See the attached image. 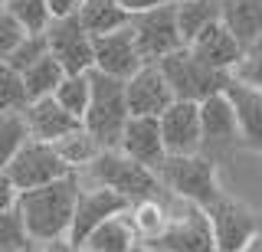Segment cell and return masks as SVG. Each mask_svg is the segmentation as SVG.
Wrapping results in <instances>:
<instances>
[{
  "label": "cell",
  "instance_id": "d590c367",
  "mask_svg": "<svg viewBox=\"0 0 262 252\" xmlns=\"http://www.w3.org/2000/svg\"><path fill=\"white\" fill-rule=\"evenodd\" d=\"M16 197H20V190L10 184V177H7V170H0V210H10L16 207Z\"/></svg>",
  "mask_w": 262,
  "mask_h": 252
},
{
  "label": "cell",
  "instance_id": "cb8c5ba5",
  "mask_svg": "<svg viewBox=\"0 0 262 252\" xmlns=\"http://www.w3.org/2000/svg\"><path fill=\"white\" fill-rule=\"evenodd\" d=\"M216 20H220V0H180L177 4V27L184 36V46H190V39Z\"/></svg>",
  "mask_w": 262,
  "mask_h": 252
},
{
  "label": "cell",
  "instance_id": "d6a6232c",
  "mask_svg": "<svg viewBox=\"0 0 262 252\" xmlns=\"http://www.w3.org/2000/svg\"><path fill=\"white\" fill-rule=\"evenodd\" d=\"M233 79H239V82L252 88H262V39H256V43H249L243 50V59L236 62Z\"/></svg>",
  "mask_w": 262,
  "mask_h": 252
},
{
  "label": "cell",
  "instance_id": "ffe728a7",
  "mask_svg": "<svg viewBox=\"0 0 262 252\" xmlns=\"http://www.w3.org/2000/svg\"><path fill=\"white\" fill-rule=\"evenodd\" d=\"M220 23L243 46L262 39V0H220Z\"/></svg>",
  "mask_w": 262,
  "mask_h": 252
},
{
  "label": "cell",
  "instance_id": "4316f807",
  "mask_svg": "<svg viewBox=\"0 0 262 252\" xmlns=\"http://www.w3.org/2000/svg\"><path fill=\"white\" fill-rule=\"evenodd\" d=\"M30 141V128L23 111H0V170L13 161V154Z\"/></svg>",
  "mask_w": 262,
  "mask_h": 252
},
{
  "label": "cell",
  "instance_id": "836d02e7",
  "mask_svg": "<svg viewBox=\"0 0 262 252\" xmlns=\"http://www.w3.org/2000/svg\"><path fill=\"white\" fill-rule=\"evenodd\" d=\"M27 36V30L16 23L7 10H0V62L10 59V53L20 46V39Z\"/></svg>",
  "mask_w": 262,
  "mask_h": 252
},
{
  "label": "cell",
  "instance_id": "8992f818",
  "mask_svg": "<svg viewBox=\"0 0 262 252\" xmlns=\"http://www.w3.org/2000/svg\"><path fill=\"white\" fill-rule=\"evenodd\" d=\"M158 66L164 72V79L170 82V88H174V95L184 102H203L210 95L226 92L229 82H233V72H220V69L203 66L187 46L170 53V56H164Z\"/></svg>",
  "mask_w": 262,
  "mask_h": 252
},
{
  "label": "cell",
  "instance_id": "74e56055",
  "mask_svg": "<svg viewBox=\"0 0 262 252\" xmlns=\"http://www.w3.org/2000/svg\"><path fill=\"white\" fill-rule=\"evenodd\" d=\"M43 252H85L82 246L69 239V236H62V239H53V242H43Z\"/></svg>",
  "mask_w": 262,
  "mask_h": 252
},
{
  "label": "cell",
  "instance_id": "3957f363",
  "mask_svg": "<svg viewBox=\"0 0 262 252\" xmlns=\"http://www.w3.org/2000/svg\"><path fill=\"white\" fill-rule=\"evenodd\" d=\"M92 82V95H89V108L82 115L85 131L95 134L102 148H118L121 131H125L131 111H128V95H125V79L105 76V72L92 69L89 72Z\"/></svg>",
  "mask_w": 262,
  "mask_h": 252
},
{
  "label": "cell",
  "instance_id": "30bf717a",
  "mask_svg": "<svg viewBox=\"0 0 262 252\" xmlns=\"http://www.w3.org/2000/svg\"><path fill=\"white\" fill-rule=\"evenodd\" d=\"M200 125H203V148H200V154H207L213 164L229 157L236 148H243L239 121H236L233 102H229L226 92L210 95V99L200 102Z\"/></svg>",
  "mask_w": 262,
  "mask_h": 252
},
{
  "label": "cell",
  "instance_id": "ac0fdd59",
  "mask_svg": "<svg viewBox=\"0 0 262 252\" xmlns=\"http://www.w3.org/2000/svg\"><path fill=\"white\" fill-rule=\"evenodd\" d=\"M229 102H233L236 121H239V141L246 151H259L262 154V88H252L233 79L226 88Z\"/></svg>",
  "mask_w": 262,
  "mask_h": 252
},
{
  "label": "cell",
  "instance_id": "ab89813d",
  "mask_svg": "<svg viewBox=\"0 0 262 252\" xmlns=\"http://www.w3.org/2000/svg\"><path fill=\"white\" fill-rule=\"evenodd\" d=\"M131 252H161V249H154V246H151V242H144V239H141V242H138V246H135V249H131Z\"/></svg>",
  "mask_w": 262,
  "mask_h": 252
},
{
  "label": "cell",
  "instance_id": "603a6c76",
  "mask_svg": "<svg viewBox=\"0 0 262 252\" xmlns=\"http://www.w3.org/2000/svg\"><path fill=\"white\" fill-rule=\"evenodd\" d=\"M128 216H131V223H135L138 239L154 242V239L164 233V226H167V203H164V197L135 200V203L128 207Z\"/></svg>",
  "mask_w": 262,
  "mask_h": 252
},
{
  "label": "cell",
  "instance_id": "ba28073f",
  "mask_svg": "<svg viewBox=\"0 0 262 252\" xmlns=\"http://www.w3.org/2000/svg\"><path fill=\"white\" fill-rule=\"evenodd\" d=\"M4 170H7V177H10V184L16 190H36V187H46V184L59 180L66 174H72V167L62 161V154L56 151V144L36 141V138H30V141L13 154V161Z\"/></svg>",
  "mask_w": 262,
  "mask_h": 252
},
{
  "label": "cell",
  "instance_id": "5b68a950",
  "mask_svg": "<svg viewBox=\"0 0 262 252\" xmlns=\"http://www.w3.org/2000/svg\"><path fill=\"white\" fill-rule=\"evenodd\" d=\"M154 174L161 177L167 193L193 200L200 207H207L223 193L216 184V164L207 154H164L161 164L154 167Z\"/></svg>",
  "mask_w": 262,
  "mask_h": 252
},
{
  "label": "cell",
  "instance_id": "d6986e66",
  "mask_svg": "<svg viewBox=\"0 0 262 252\" xmlns=\"http://www.w3.org/2000/svg\"><path fill=\"white\" fill-rule=\"evenodd\" d=\"M118 148L128 154V157L141 161L147 167H158L164 151V138H161V121L158 118H141V115H131L125 131H121Z\"/></svg>",
  "mask_w": 262,
  "mask_h": 252
},
{
  "label": "cell",
  "instance_id": "9c48e42d",
  "mask_svg": "<svg viewBox=\"0 0 262 252\" xmlns=\"http://www.w3.org/2000/svg\"><path fill=\"white\" fill-rule=\"evenodd\" d=\"M207 213L213 223V236H216V252H243L252 236L262 230V216L256 210L243 207L239 200L226 197V193L207 203Z\"/></svg>",
  "mask_w": 262,
  "mask_h": 252
},
{
  "label": "cell",
  "instance_id": "e0dca14e",
  "mask_svg": "<svg viewBox=\"0 0 262 252\" xmlns=\"http://www.w3.org/2000/svg\"><path fill=\"white\" fill-rule=\"evenodd\" d=\"M23 118H27L30 138H36V141H49V144H56L59 138H66L69 131L82 128V121L76 115H69L53 95H46V99H33L27 108H23Z\"/></svg>",
  "mask_w": 262,
  "mask_h": 252
},
{
  "label": "cell",
  "instance_id": "5bb4252c",
  "mask_svg": "<svg viewBox=\"0 0 262 252\" xmlns=\"http://www.w3.org/2000/svg\"><path fill=\"white\" fill-rule=\"evenodd\" d=\"M158 121H161V138H164V151L167 154H200L203 148L200 102L177 99Z\"/></svg>",
  "mask_w": 262,
  "mask_h": 252
},
{
  "label": "cell",
  "instance_id": "7c38bea8",
  "mask_svg": "<svg viewBox=\"0 0 262 252\" xmlns=\"http://www.w3.org/2000/svg\"><path fill=\"white\" fill-rule=\"evenodd\" d=\"M128 207H131V200L121 197V193H115L112 187L85 184V180H82V190H79V203H76V216H72L69 239L76 242V246H82L95 226H102L108 216L125 213Z\"/></svg>",
  "mask_w": 262,
  "mask_h": 252
},
{
  "label": "cell",
  "instance_id": "7a4b0ae2",
  "mask_svg": "<svg viewBox=\"0 0 262 252\" xmlns=\"http://www.w3.org/2000/svg\"><path fill=\"white\" fill-rule=\"evenodd\" d=\"M79 177L85 184H102L112 187L115 193L128 197L131 203L135 200H147V197H167L161 177L154 174V167L141 164V161L128 157L121 148H105L89 167L79 170Z\"/></svg>",
  "mask_w": 262,
  "mask_h": 252
},
{
  "label": "cell",
  "instance_id": "f1b7e54d",
  "mask_svg": "<svg viewBox=\"0 0 262 252\" xmlns=\"http://www.w3.org/2000/svg\"><path fill=\"white\" fill-rule=\"evenodd\" d=\"M4 10L10 13L27 33H46V27L53 23V13H49L46 0H7Z\"/></svg>",
  "mask_w": 262,
  "mask_h": 252
},
{
  "label": "cell",
  "instance_id": "9a60e30c",
  "mask_svg": "<svg viewBox=\"0 0 262 252\" xmlns=\"http://www.w3.org/2000/svg\"><path fill=\"white\" fill-rule=\"evenodd\" d=\"M92 46H95V69L105 72V76H115V79L128 82L144 66L141 53H138V43H135V33H131V23L115 30V33L95 36Z\"/></svg>",
  "mask_w": 262,
  "mask_h": 252
},
{
  "label": "cell",
  "instance_id": "8d00e7d4",
  "mask_svg": "<svg viewBox=\"0 0 262 252\" xmlns=\"http://www.w3.org/2000/svg\"><path fill=\"white\" fill-rule=\"evenodd\" d=\"M167 4H180V0H121L128 13H141V10H154V7H167Z\"/></svg>",
  "mask_w": 262,
  "mask_h": 252
},
{
  "label": "cell",
  "instance_id": "8fae6325",
  "mask_svg": "<svg viewBox=\"0 0 262 252\" xmlns=\"http://www.w3.org/2000/svg\"><path fill=\"white\" fill-rule=\"evenodd\" d=\"M46 46L69 76L95 69V46H92V36L85 33V27H82L79 13L49 23L46 27Z\"/></svg>",
  "mask_w": 262,
  "mask_h": 252
},
{
  "label": "cell",
  "instance_id": "83f0119b",
  "mask_svg": "<svg viewBox=\"0 0 262 252\" xmlns=\"http://www.w3.org/2000/svg\"><path fill=\"white\" fill-rule=\"evenodd\" d=\"M89 95H92V82H89V72H76V76H66L59 88L53 92V99L62 105L69 115H76L82 121V115H85L89 108Z\"/></svg>",
  "mask_w": 262,
  "mask_h": 252
},
{
  "label": "cell",
  "instance_id": "60d3db41",
  "mask_svg": "<svg viewBox=\"0 0 262 252\" xmlns=\"http://www.w3.org/2000/svg\"><path fill=\"white\" fill-rule=\"evenodd\" d=\"M4 4H7V0H0V10H4Z\"/></svg>",
  "mask_w": 262,
  "mask_h": 252
},
{
  "label": "cell",
  "instance_id": "484cf974",
  "mask_svg": "<svg viewBox=\"0 0 262 252\" xmlns=\"http://www.w3.org/2000/svg\"><path fill=\"white\" fill-rule=\"evenodd\" d=\"M56 151L62 154V161H66L72 170H82V167L92 164V161H95L105 148L95 141V134L85 131V125H82V128H76V131H69L66 138H59V141H56Z\"/></svg>",
  "mask_w": 262,
  "mask_h": 252
},
{
  "label": "cell",
  "instance_id": "f35d334b",
  "mask_svg": "<svg viewBox=\"0 0 262 252\" xmlns=\"http://www.w3.org/2000/svg\"><path fill=\"white\" fill-rule=\"evenodd\" d=\"M243 252H262V230H259L256 236H252V239H249V246H246Z\"/></svg>",
  "mask_w": 262,
  "mask_h": 252
},
{
  "label": "cell",
  "instance_id": "52a82bcc",
  "mask_svg": "<svg viewBox=\"0 0 262 252\" xmlns=\"http://www.w3.org/2000/svg\"><path fill=\"white\" fill-rule=\"evenodd\" d=\"M131 33L144 62H161L164 56L184 50V36L177 27V4L131 13Z\"/></svg>",
  "mask_w": 262,
  "mask_h": 252
},
{
  "label": "cell",
  "instance_id": "1f68e13d",
  "mask_svg": "<svg viewBox=\"0 0 262 252\" xmlns=\"http://www.w3.org/2000/svg\"><path fill=\"white\" fill-rule=\"evenodd\" d=\"M49 53V46H46V33H27L20 39V46L10 53V66L13 69H20V72H27L36 59H43V56Z\"/></svg>",
  "mask_w": 262,
  "mask_h": 252
},
{
  "label": "cell",
  "instance_id": "f546056e",
  "mask_svg": "<svg viewBox=\"0 0 262 252\" xmlns=\"http://www.w3.org/2000/svg\"><path fill=\"white\" fill-rule=\"evenodd\" d=\"M30 105V92L23 72L10 62H0V111H23Z\"/></svg>",
  "mask_w": 262,
  "mask_h": 252
},
{
  "label": "cell",
  "instance_id": "277c9868",
  "mask_svg": "<svg viewBox=\"0 0 262 252\" xmlns=\"http://www.w3.org/2000/svg\"><path fill=\"white\" fill-rule=\"evenodd\" d=\"M167 226L158 239L151 242L161 252H216V236H213V223L207 207L184 197L167 193Z\"/></svg>",
  "mask_w": 262,
  "mask_h": 252
},
{
  "label": "cell",
  "instance_id": "6da1fadb",
  "mask_svg": "<svg viewBox=\"0 0 262 252\" xmlns=\"http://www.w3.org/2000/svg\"><path fill=\"white\" fill-rule=\"evenodd\" d=\"M79 190H82V177L79 170L59 177V180L36 187V190H20L16 197V210L23 216L33 242H53L69 236L72 230V216H76V203H79Z\"/></svg>",
  "mask_w": 262,
  "mask_h": 252
},
{
  "label": "cell",
  "instance_id": "b9f144b4",
  "mask_svg": "<svg viewBox=\"0 0 262 252\" xmlns=\"http://www.w3.org/2000/svg\"><path fill=\"white\" fill-rule=\"evenodd\" d=\"M23 252H33V249H23Z\"/></svg>",
  "mask_w": 262,
  "mask_h": 252
},
{
  "label": "cell",
  "instance_id": "d4e9b609",
  "mask_svg": "<svg viewBox=\"0 0 262 252\" xmlns=\"http://www.w3.org/2000/svg\"><path fill=\"white\" fill-rule=\"evenodd\" d=\"M66 76H69V72L59 66V59H56L53 53H46L43 59H36L27 72H23V82H27L30 102H33V99H46V95H53Z\"/></svg>",
  "mask_w": 262,
  "mask_h": 252
},
{
  "label": "cell",
  "instance_id": "7402d4cb",
  "mask_svg": "<svg viewBox=\"0 0 262 252\" xmlns=\"http://www.w3.org/2000/svg\"><path fill=\"white\" fill-rule=\"evenodd\" d=\"M79 20L85 27V33L95 39V36H105V33H115V30L128 27L131 13L121 7V0H82Z\"/></svg>",
  "mask_w": 262,
  "mask_h": 252
},
{
  "label": "cell",
  "instance_id": "44dd1931",
  "mask_svg": "<svg viewBox=\"0 0 262 252\" xmlns=\"http://www.w3.org/2000/svg\"><path fill=\"white\" fill-rule=\"evenodd\" d=\"M138 233H135V223H131L128 210L118 216H108L102 226H95L92 233H89V239L82 242V249L85 252H131L138 246Z\"/></svg>",
  "mask_w": 262,
  "mask_h": 252
},
{
  "label": "cell",
  "instance_id": "2e32d148",
  "mask_svg": "<svg viewBox=\"0 0 262 252\" xmlns=\"http://www.w3.org/2000/svg\"><path fill=\"white\" fill-rule=\"evenodd\" d=\"M187 50H190L196 59L203 62V66L220 69V72H233L236 62L243 59V50H246V46L216 20V23H210L207 30H200V33L190 39V46H187Z\"/></svg>",
  "mask_w": 262,
  "mask_h": 252
},
{
  "label": "cell",
  "instance_id": "4fadbf2b",
  "mask_svg": "<svg viewBox=\"0 0 262 252\" xmlns=\"http://www.w3.org/2000/svg\"><path fill=\"white\" fill-rule=\"evenodd\" d=\"M125 95H128V111L131 115H141V118H161L177 102L174 88L164 79L158 62H144L125 82Z\"/></svg>",
  "mask_w": 262,
  "mask_h": 252
},
{
  "label": "cell",
  "instance_id": "e575fe53",
  "mask_svg": "<svg viewBox=\"0 0 262 252\" xmlns=\"http://www.w3.org/2000/svg\"><path fill=\"white\" fill-rule=\"evenodd\" d=\"M49 13H53V20H62V17H72V13H79L82 0H46Z\"/></svg>",
  "mask_w": 262,
  "mask_h": 252
},
{
  "label": "cell",
  "instance_id": "4dcf8cb0",
  "mask_svg": "<svg viewBox=\"0 0 262 252\" xmlns=\"http://www.w3.org/2000/svg\"><path fill=\"white\" fill-rule=\"evenodd\" d=\"M23 249H33V239L23 226L20 210L16 207L0 210V252H23Z\"/></svg>",
  "mask_w": 262,
  "mask_h": 252
}]
</instances>
